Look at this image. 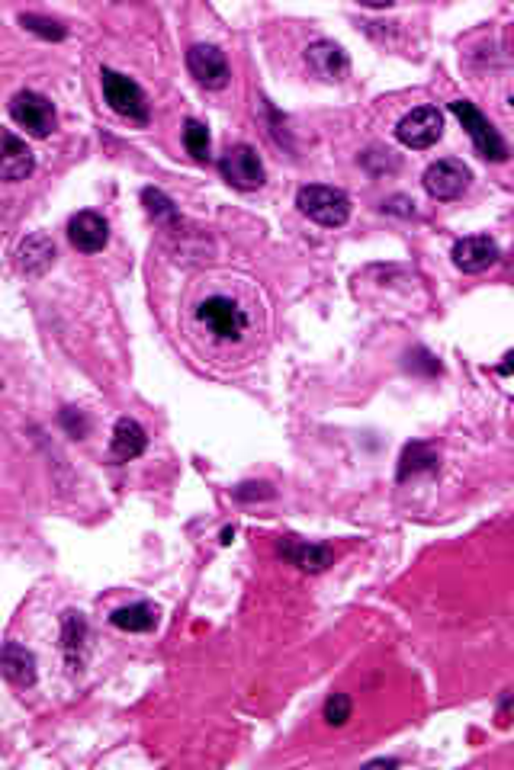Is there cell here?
Masks as SVG:
<instances>
[{
    "label": "cell",
    "instance_id": "obj_1",
    "mask_svg": "<svg viewBox=\"0 0 514 770\" xmlns=\"http://www.w3.org/2000/svg\"><path fill=\"white\" fill-rule=\"evenodd\" d=\"M184 325L193 350L219 366L254 360L267 334V305L257 283L241 276H206L190 286Z\"/></svg>",
    "mask_w": 514,
    "mask_h": 770
},
{
    "label": "cell",
    "instance_id": "obj_2",
    "mask_svg": "<svg viewBox=\"0 0 514 770\" xmlns=\"http://www.w3.org/2000/svg\"><path fill=\"white\" fill-rule=\"evenodd\" d=\"M296 206L306 219H312L322 228H341L351 219V199H347V193L338 187H322V183L302 187L296 193Z\"/></svg>",
    "mask_w": 514,
    "mask_h": 770
},
{
    "label": "cell",
    "instance_id": "obj_3",
    "mask_svg": "<svg viewBox=\"0 0 514 770\" xmlns=\"http://www.w3.org/2000/svg\"><path fill=\"white\" fill-rule=\"evenodd\" d=\"M100 87H103V97H107L110 110L116 116H123L129 122H139V126H145V122L151 119L148 113V100H145V90L132 81V77L119 74L113 68H103L100 71Z\"/></svg>",
    "mask_w": 514,
    "mask_h": 770
},
{
    "label": "cell",
    "instance_id": "obj_4",
    "mask_svg": "<svg viewBox=\"0 0 514 770\" xmlns=\"http://www.w3.org/2000/svg\"><path fill=\"white\" fill-rule=\"evenodd\" d=\"M450 113L463 122V129H466V135L473 138L479 158H486V161H508V145H505V138L498 135V129L476 110L470 100H453V103H450Z\"/></svg>",
    "mask_w": 514,
    "mask_h": 770
},
{
    "label": "cell",
    "instance_id": "obj_5",
    "mask_svg": "<svg viewBox=\"0 0 514 770\" xmlns=\"http://www.w3.org/2000/svg\"><path fill=\"white\" fill-rule=\"evenodd\" d=\"M219 174L222 180L229 183V187L235 190H261L264 180H267V171H264V161L257 158V151L251 145H235L229 148L219 158Z\"/></svg>",
    "mask_w": 514,
    "mask_h": 770
},
{
    "label": "cell",
    "instance_id": "obj_6",
    "mask_svg": "<svg viewBox=\"0 0 514 770\" xmlns=\"http://www.w3.org/2000/svg\"><path fill=\"white\" fill-rule=\"evenodd\" d=\"M396 135H399V142H402L405 148L425 151V148H431V145L441 142V135H444V116H441V110H437V106H418V110L405 113V116L399 119Z\"/></svg>",
    "mask_w": 514,
    "mask_h": 770
},
{
    "label": "cell",
    "instance_id": "obj_7",
    "mask_svg": "<svg viewBox=\"0 0 514 770\" xmlns=\"http://www.w3.org/2000/svg\"><path fill=\"white\" fill-rule=\"evenodd\" d=\"M470 167H466L463 161L457 158H444V161H434L425 177H421V183H425V190L431 199H437V203H450V199H460L466 190H470Z\"/></svg>",
    "mask_w": 514,
    "mask_h": 770
},
{
    "label": "cell",
    "instance_id": "obj_8",
    "mask_svg": "<svg viewBox=\"0 0 514 770\" xmlns=\"http://www.w3.org/2000/svg\"><path fill=\"white\" fill-rule=\"evenodd\" d=\"M10 116L17 126H23L36 138L55 132V106L42 94H36V90H20V94L10 100Z\"/></svg>",
    "mask_w": 514,
    "mask_h": 770
},
{
    "label": "cell",
    "instance_id": "obj_9",
    "mask_svg": "<svg viewBox=\"0 0 514 770\" xmlns=\"http://www.w3.org/2000/svg\"><path fill=\"white\" fill-rule=\"evenodd\" d=\"M187 68L196 77V84H203L206 90H222L232 77L229 61H225V55L216 45H190Z\"/></svg>",
    "mask_w": 514,
    "mask_h": 770
},
{
    "label": "cell",
    "instance_id": "obj_10",
    "mask_svg": "<svg viewBox=\"0 0 514 770\" xmlns=\"http://www.w3.org/2000/svg\"><path fill=\"white\" fill-rule=\"evenodd\" d=\"M453 264H457V270L463 273H482L498 264V257H502V251H498V244L489 238V235H470V238H460L457 244H453Z\"/></svg>",
    "mask_w": 514,
    "mask_h": 770
},
{
    "label": "cell",
    "instance_id": "obj_11",
    "mask_svg": "<svg viewBox=\"0 0 514 770\" xmlns=\"http://www.w3.org/2000/svg\"><path fill=\"white\" fill-rule=\"evenodd\" d=\"M68 241H71V248H78L81 254H97L107 248L110 225L97 212H78L68 222Z\"/></svg>",
    "mask_w": 514,
    "mask_h": 770
},
{
    "label": "cell",
    "instance_id": "obj_12",
    "mask_svg": "<svg viewBox=\"0 0 514 770\" xmlns=\"http://www.w3.org/2000/svg\"><path fill=\"white\" fill-rule=\"evenodd\" d=\"M306 65H309L312 74L325 77V81H341V77L347 74V68H351V61H347V52L341 49L338 42L319 39L306 49Z\"/></svg>",
    "mask_w": 514,
    "mask_h": 770
},
{
    "label": "cell",
    "instance_id": "obj_13",
    "mask_svg": "<svg viewBox=\"0 0 514 770\" xmlns=\"http://www.w3.org/2000/svg\"><path fill=\"white\" fill-rule=\"evenodd\" d=\"M280 556L286 562H293L296 568H302V572H312L319 575L325 572V568L335 562V552H331L328 546H319V543H302V539L296 536H286L280 543Z\"/></svg>",
    "mask_w": 514,
    "mask_h": 770
},
{
    "label": "cell",
    "instance_id": "obj_14",
    "mask_svg": "<svg viewBox=\"0 0 514 770\" xmlns=\"http://www.w3.org/2000/svg\"><path fill=\"white\" fill-rule=\"evenodd\" d=\"M0 668H4V677L13 687H33L36 684V655L26 649L20 642H7L4 645V655H0Z\"/></svg>",
    "mask_w": 514,
    "mask_h": 770
},
{
    "label": "cell",
    "instance_id": "obj_15",
    "mask_svg": "<svg viewBox=\"0 0 514 770\" xmlns=\"http://www.w3.org/2000/svg\"><path fill=\"white\" fill-rule=\"evenodd\" d=\"M148 446V434L145 427L139 421L132 418H119L116 427H113V443H110V456L113 462H132L139 459L145 453Z\"/></svg>",
    "mask_w": 514,
    "mask_h": 770
},
{
    "label": "cell",
    "instance_id": "obj_16",
    "mask_svg": "<svg viewBox=\"0 0 514 770\" xmlns=\"http://www.w3.org/2000/svg\"><path fill=\"white\" fill-rule=\"evenodd\" d=\"M33 151H29V145L23 142V138H17L13 132H4V151H0V177H4L7 183H17V180H26L29 174H33Z\"/></svg>",
    "mask_w": 514,
    "mask_h": 770
},
{
    "label": "cell",
    "instance_id": "obj_17",
    "mask_svg": "<svg viewBox=\"0 0 514 770\" xmlns=\"http://www.w3.org/2000/svg\"><path fill=\"white\" fill-rule=\"evenodd\" d=\"M20 270L26 276H42L45 270H49L55 264V244L49 235H29L23 244H20Z\"/></svg>",
    "mask_w": 514,
    "mask_h": 770
},
{
    "label": "cell",
    "instance_id": "obj_18",
    "mask_svg": "<svg viewBox=\"0 0 514 770\" xmlns=\"http://www.w3.org/2000/svg\"><path fill=\"white\" fill-rule=\"evenodd\" d=\"M62 649L68 658V668L78 671L84 665V649H87V623L81 613L68 610L62 616Z\"/></svg>",
    "mask_w": 514,
    "mask_h": 770
},
{
    "label": "cell",
    "instance_id": "obj_19",
    "mask_svg": "<svg viewBox=\"0 0 514 770\" xmlns=\"http://www.w3.org/2000/svg\"><path fill=\"white\" fill-rule=\"evenodd\" d=\"M110 623L123 633H151L158 626V607L151 604H129L110 613Z\"/></svg>",
    "mask_w": 514,
    "mask_h": 770
},
{
    "label": "cell",
    "instance_id": "obj_20",
    "mask_svg": "<svg viewBox=\"0 0 514 770\" xmlns=\"http://www.w3.org/2000/svg\"><path fill=\"white\" fill-rule=\"evenodd\" d=\"M421 472H437V453L431 450L428 443L405 446L402 462H399V482L415 479V475H421Z\"/></svg>",
    "mask_w": 514,
    "mask_h": 770
},
{
    "label": "cell",
    "instance_id": "obj_21",
    "mask_svg": "<svg viewBox=\"0 0 514 770\" xmlns=\"http://www.w3.org/2000/svg\"><path fill=\"white\" fill-rule=\"evenodd\" d=\"M184 145H187V154L196 164L209 161V129L203 126L200 119H187L184 122Z\"/></svg>",
    "mask_w": 514,
    "mask_h": 770
},
{
    "label": "cell",
    "instance_id": "obj_22",
    "mask_svg": "<svg viewBox=\"0 0 514 770\" xmlns=\"http://www.w3.org/2000/svg\"><path fill=\"white\" fill-rule=\"evenodd\" d=\"M351 713H354V703H351L347 693H331V697L325 700V706H322V719L328 722V726H335V729L347 726Z\"/></svg>",
    "mask_w": 514,
    "mask_h": 770
},
{
    "label": "cell",
    "instance_id": "obj_23",
    "mask_svg": "<svg viewBox=\"0 0 514 770\" xmlns=\"http://www.w3.org/2000/svg\"><path fill=\"white\" fill-rule=\"evenodd\" d=\"M20 23L29 29V33H36V36H42V39H52V42H62V39H65V33H68V29H65L62 23L45 20V17H36V13H23Z\"/></svg>",
    "mask_w": 514,
    "mask_h": 770
},
{
    "label": "cell",
    "instance_id": "obj_24",
    "mask_svg": "<svg viewBox=\"0 0 514 770\" xmlns=\"http://www.w3.org/2000/svg\"><path fill=\"white\" fill-rule=\"evenodd\" d=\"M142 199H145V206H148V212L155 215V219H161V222H177V212H174V203L164 193H158V190H145L142 193Z\"/></svg>",
    "mask_w": 514,
    "mask_h": 770
},
{
    "label": "cell",
    "instance_id": "obj_25",
    "mask_svg": "<svg viewBox=\"0 0 514 770\" xmlns=\"http://www.w3.org/2000/svg\"><path fill=\"white\" fill-rule=\"evenodd\" d=\"M235 498L238 501H264V498H274V488L264 482H245L235 488Z\"/></svg>",
    "mask_w": 514,
    "mask_h": 770
},
{
    "label": "cell",
    "instance_id": "obj_26",
    "mask_svg": "<svg viewBox=\"0 0 514 770\" xmlns=\"http://www.w3.org/2000/svg\"><path fill=\"white\" fill-rule=\"evenodd\" d=\"M62 424H65V430H68V434L71 437H87V430H90V424H87V418H84V414H78V411H74V408H65L62 411Z\"/></svg>",
    "mask_w": 514,
    "mask_h": 770
},
{
    "label": "cell",
    "instance_id": "obj_27",
    "mask_svg": "<svg viewBox=\"0 0 514 770\" xmlns=\"http://www.w3.org/2000/svg\"><path fill=\"white\" fill-rule=\"evenodd\" d=\"M373 767H399L402 761L399 758H376V761H370Z\"/></svg>",
    "mask_w": 514,
    "mask_h": 770
},
{
    "label": "cell",
    "instance_id": "obj_28",
    "mask_svg": "<svg viewBox=\"0 0 514 770\" xmlns=\"http://www.w3.org/2000/svg\"><path fill=\"white\" fill-rule=\"evenodd\" d=\"M505 103H508V110L514 113V84L508 87V97H505Z\"/></svg>",
    "mask_w": 514,
    "mask_h": 770
}]
</instances>
